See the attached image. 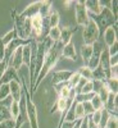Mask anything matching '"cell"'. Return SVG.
I'll use <instances>...</instances> for the list:
<instances>
[{"instance_id":"obj_1","label":"cell","mask_w":118,"mask_h":128,"mask_svg":"<svg viewBox=\"0 0 118 128\" xmlns=\"http://www.w3.org/2000/svg\"><path fill=\"white\" fill-rule=\"evenodd\" d=\"M62 48H63V45L60 44V42H55V44L50 48V50L48 51V54L45 55L42 68H41L39 76H37V78H36V81H35V84H34V94H35V91L37 90V87L40 86V83L42 82V80H44L48 74H49V72L55 67L57 62H58L59 58H60Z\"/></svg>"},{"instance_id":"obj_2","label":"cell","mask_w":118,"mask_h":128,"mask_svg":"<svg viewBox=\"0 0 118 128\" xmlns=\"http://www.w3.org/2000/svg\"><path fill=\"white\" fill-rule=\"evenodd\" d=\"M89 18L95 22L96 27H98V30H99V35L101 37H103V34H104V31L106 28L114 26L118 22V18H115L112 14V12L109 10V6H104L101 9V12L99 14H96V16L95 14H89Z\"/></svg>"},{"instance_id":"obj_3","label":"cell","mask_w":118,"mask_h":128,"mask_svg":"<svg viewBox=\"0 0 118 128\" xmlns=\"http://www.w3.org/2000/svg\"><path fill=\"white\" fill-rule=\"evenodd\" d=\"M23 90L26 95V115H27V120L30 122L31 128H40L39 127V120H37V110H36V105L32 101V98L30 95L28 88H26V84L23 82Z\"/></svg>"},{"instance_id":"obj_4","label":"cell","mask_w":118,"mask_h":128,"mask_svg":"<svg viewBox=\"0 0 118 128\" xmlns=\"http://www.w3.org/2000/svg\"><path fill=\"white\" fill-rule=\"evenodd\" d=\"M82 37H83V44L85 45H92L94 42H96L98 38L100 37L98 27H96L94 20L90 19V18H89V22L83 26Z\"/></svg>"},{"instance_id":"obj_5","label":"cell","mask_w":118,"mask_h":128,"mask_svg":"<svg viewBox=\"0 0 118 128\" xmlns=\"http://www.w3.org/2000/svg\"><path fill=\"white\" fill-rule=\"evenodd\" d=\"M74 17H76V22L78 26H85L89 22V13L85 8L83 2L81 0L74 3Z\"/></svg>"},{"instance_id":"obj_6","label":"cell","mask_w":118,"mask_h":128,"mask_svg":"<svg viewBox=\"0 0 118 128\" xmlns=\"http://www.w3.org/2000/svg\"><path fill=\"white\" fill-rule=\"evenodd\" d=\"M74 70H57L53 73L51 76V84L53 86H58V84H63L67 83L68 80L71 78V76L73 74Z\"/></svg>"},{"instance_id":"obj_7","label":"cell","mask_w":118,"mask_h":128,"mask_svg":"<svg viewBox=\"0 0 118 128\" xmlns=\"http://www.w3.org/2000/svg\"><path fill=\"white\" fill-rule=\"evenodd\" d=\"M101 51H103L101 44H99L98 41L94 42V44H92V55H91V58H90V60H89V63H87V66H86V67H89L91 70L95 69L96 67L99 66V60H100Z\"/></svg>"},{"instance_id":"obj_8","label":"cell","mask_w":118,"mask_h":128,"mask_svg":"<svg viewBox=\"0 0 118 128\" xmlns=\"http://www.w3.org/2000/svg\"><path fill=\"white\" fill-rule=\"evenodd\" d=\"M12 18L14 22V30L18 35V38H23V26L26 22V18H23L19 13H17L16 8H13V10H12Z\"/></svg>"},{"instance_id":"obj_9","label":"cell","mask_w":118,"mask_h":128,"mask_svg":"<svg viewBox=\"0 0 118 128\" xmlns=\"http://www.w3.org/2000/svg\"><path fill=\"white\" fill-rule=\"evenodd\" d=\"M12 81H17V82L22 83V80L19 78L17 70L14 68H12V67H8L5 73L3 74V77L0 78V84H9Z\"/></svg>"},{"instance_id":"obj_10","label":"cell","mask_w":118,"mask_h":128,"mask_svg":"<svg viewBox=\"0 0 118 128\" xmlns=\"http://www.w3.org/2000/svg\"><path fill=\"white\" fill-rule=\"evenodd\" d=\"M85 4V8H86L87 13L89 14H99L101 12V9L105 6V3L103 2H99V0H86L83 2Z\"/></svg>"},{"instance_id":"obj_11","label":"cell","mask_w":118,"mask_h":128,"mask_svg":"<svg viewBox=\"0 0 118 128\" xmlns=\"http://www.w3.org/2000/svg\"><path fill=\"white\" fill-rule=\"evenodd\" d=\"M44 2H35V3H31L22 13H19L23 18H32L37 14H40V9H41V5Z\"/></svg>"},{"instance_id":"obj_12","label":"cell","mask_w":118,"mask_h":128,"mask_svg":"<svg viewBox=\"0 0 118 128\" xmlns=\"http://www.w3.org/2000/svg\"><path fill=\"white\" fill-rule=\"evenodd\" d=\"M13 99L8 96L7 99H4L3 101H0V123L3 120H7V119H10V112H9V106L12 104Z\"/></svg>"},{"instance_id":"obj_13","label":"cell","mask_w":118,"mask_h":128,"mask_svg":"<svg viewBox=\"0 0 118 128\" xmlns=\"http://www.w3.org/2000/svg\"><path fill=\"white\" fill-rule=\"evenodd\" d=\"M103 38L108 48H110L114 42H117V23L109 28H106L103 34Z\"/></svg>"},{"instance_id":"obj_14","label":"cell","mask_w":118,"mask_h":128,"mask_svg":"<svg viewBox=\"0 0 118 128\" xmlns=\"http://www.w3.org/2000/svg\"><path fill=\"white\" fill-rule=\"evenodd\" d=\"M60 56L66 58V59H69V60H73V62H76L77 54H76V49H74V44H73L72 41L68 42L67 45H64V46L62 48Z\"/></svg>"},{"instance_id":"obj_15","label":"cell","mask_w":118,"mask_h":128,"mask_svg":"<svg viewBox=\"0 0 118 128\" xmlns=\"http://www.w3.org/2000/svg\"><path fill=\"white\" fill-rule=\"evenodd\" d=\"M76 30H77L76 27H71V26L60 28V40H59V42L63 46L72 41V36H73L74 32H76Z\"/></svg>"},{"instance_id":"obj_16","label":"cell","mask_w":118,"mask_h":128,"mask_svg":"<svg viewBox=\"0 0 118 128\" xmlns=\"http://www.w3.org/2000/svg\"><path fill=\"white\" fill-rule=\"evenodd\" d=\"M9 91H10V98L13 99V101H19L21 96H22V83L12 81L9 83Z\"/></svg>"},{"instance_id":"obj_17","label":"cell","mask_w":118,"mask_h":128,"mask_svg":"<svg viewBox=\"0 0 118 128\" xmlns=\"http://www.w3.org/2000/svg\"><path fill=\"white\" fill-rule=\"evenodd\" d=\"M91 55H92V45H85L83 44L81 46V56H82V60L85 63V66H87Z\"/></svg>"},{"instance_id":"obj_18","label":"cell","mask_w":118,"mask_h":128,"mask_svg":"<svg viewBox=\"0 0 118 128\" xmlns=\"http://www.w3.org/2000/svg\"><path fill=\"white\" fill-rule=\"evenodd\" d=\"M48 20H49L50 28L59 27V20H60V18H59V14H58L57 10H54V9L50 10V13H49V16H48Z\"/></svg>"},{"instance_id":"obj_19","label":"cell","mask_w":118,"mask_h":128,"mask_svg":"<svg viewBox=\"0 0 118 128\" xmlns=\"http://www.w3.org/2000/svg\"><path fill=\"white\" fill-rule=\"evenodd\" d=\"M48 38L55 44V42H59L60 40V27H54V28H50L49 34H48Z\"/></svg>"},{"instance_id":"obj_20","label":"cell","mask_w":118,"mask_h":128,"mask_svg":"<svg viewBox=\"0 0 118 128\" xmlns=\"http://www.w3.org/2000/svg\"><path fill=\"white\" fill-rule=\"evenodd\" d=\"M105 86H106V88H108L109 92H112L114 95H118V80H114V78L106 80Z\"/></svg>"},{"instance_id":"obj_21","label":"cell","mask_w":118,"mask_h":128,"mask_svg":"<svg viewBox=\"0 0 118 128\" xmlns=\"http://www.w3.org/2000/svg\"><path fill=\"white\" fill-rule=\"evenodd\" d=\"M18 37V35H17V32H16V30L13 28V30H10L8 34H5L3 37H0V40H2V42H3V45L5 46V45H8L10 41H13L14 38H17Z\"/></svg>"},{"instance_id":"obj_22","label":"cell","mask_w":118,"mask_h":128,"mask_svg":"<svg viewBox=\"0 0 118 128\" xmlns=\"http://www.w3.org/2000/svg\"><path fill=\"white\" fill-rule=\"evenodd\" d=\"M78 73H80V76L82 77V78H85L86 81H92V70L89 68V67H81L78 70H77Z\"/></svg>"},{"instance_id":"obj_23","label":"cell","mask_w":118,"mask_h":128,"mask_svg":"<svg viewBox=\"0 0 118 128\" xmlns=\"http://www.w3.org/2000/svg\"><path fill=\"white\" fill-rule=\"evenodd\" d=\"M9 112H10L12 119L16 120L18 114H19V101H12V104H10V106H9Z\"/></svg>"},{"instance_id":"obj_24","label":"cell","mask_w":118,"mask_h":128,"mask_svg":"<svg viewBox=\"0 0 118 128\" xmlns=\"http://www.w3.org/2000/svg\"><path fill=\"white\" fill-rule=\"evenodd\" d=\"M109 116H110V114L103 108V109L100 110V122H99V124H98V128H105L106 122H108V119H109Z\"/></svg>"},{"instance_id":"obj_25","label":"cell","mask_w":118,"mask_h":128,"mask_svg":"<svg viewBox=\"0 0 118 128\" xmlns=\"http://www.w3.org/2000/svg\"><path fill=\"white\" fill-rule=\"evenodd\" d=\"M90 102H91V105H92V108H94L95 112H96V110H101V109L104 108L103 101L100 100L99 96H98V95H95V94H94V96H92V99L90 100Z\"/></svg>"},{"instance_id":"obj_26","label":"cell","mask_w":118,"mask_h":128,"mask_svg":"<svg viewBox=\"0 0 118 128\" xmlns=\"http://www.w3.org/2000/svg\"><path fill=\"white\" fill-rule=\"evenodd\" d=\"M80 78H81L80 73H78V72H73V74L71 76V78H69V80H68V82H67L68 87H69V88H73V90H74V87H76V84L78 83Z\"/></svg>"},{"instance_id":"obj_27","label":"cell","mask_w":118,"mask_h":128,"mask_svg":"<svg viewBox=\"0 0 118 128\" xmlns=\"http://www.w3.org/2000/svg\"><path fill=\"white\" fill-rule=\"evenodd\" d=\"M8 96H10L9 84H0V101H3L4 99H7Z\"/></svg>"},{"instance_id":"obj_28","label":"cell","mask_w":118,"mask_h":128,"mask_svg":"<svg viewBox=\"0 0 118 128\" xmlns=\"http://www.w3.org/2000/svg\"><path fill=\"white\" fill-rule=\"evenodd\" d=\"M74 114H76V119H82L83 116H86L83 113V108H82V104L76 102V106H74Z\"/></svg>"},{"instance_id":"obj_29","label":"cell","mask_w":118,"mask_h":128,"mask_svg":"<svg viewBox=\"0 0 118 128\" xmlns=\"http://www.w3.org/2000/svg\"><path fill=\"white\" fill-rule=\"evenodd\" d=\"M81 104H82V108H83V113H85V115H91V114L95 112L90 101H85V102H81Z\"/></svg>"},{"instance_id":"obj_30","label":"cell","mask_w":118,"mask_h":128,"mask_svg":"<svg viewBox=\"0 0 118 128\" xmlns=\"http://www.w3.org/2000/svg\"><path fill=\"white\" fill-rule=\"evenodd\" d=\"M105 128H118V119H117V116L110 115L109 119H108V122H106Z\"/></svg>"},{"instance_id":"obj_31","label":"cell","mask_w":118,"mask_h":128,"mask_svg":"<svg viewBox=\"0 0 118 128\" xmlns=\"http://www.w3.org/2000/svg\"><path fill=\"white\" fill-rule=\"evenodd\" d=\"M78 94H92V81H87Z\"/></svg>"},{"instance_id":"obj_32","label":"cell","mask_w":118,"mask_h":128,"mask_svg":"<svg viewBox=\"0 0 118 128\" xmlns=\"http://www.w3.org/2000/svg\"><path fill=\"white\" fill-rule=\"evenodd\" d=\"M14 127H16V120H13L12 118L3 120L0 123V128H14Z\"/></svg>"},{"instance_id":"obj_33","label":"cell","mask_w":118,"mask_h":128,"mask_svg":"<svg viewBox=\"0 0 118 128\" xmlns=\"http://www.w3.org/2000/svg\"><path fill=\"white\" fill-rule=\"evenodd\" d=\"M90 119L98 126L99 124V122H100V110H96V112H94L91 115H90Z\"/></svg>"},{"instance_id":"obj_34","label":"cell","mask_w":118,"mask_h":128,"mask_svg":"<svg viewBox=\"0 0 118 128\" xmlns=\"http://www.w3.org/2000/svg\"><path fill=\"white\" fill-rule=\"evenodd\" d=\"M108 52H109L110 56L118 54V42H114V44H113L110 48H108Z\"/></svg>"},{"instance_id":"obj_35","label":"cell","mask_w":118,"mask_h":128,"mask_svg":"<svg viewBox=\"0 0 118 128\" xmlns=\"http://www.w3.org/2000/svg\"><path fill=\"white\" fill-rule=\"evenodd\" d=\"M87 127H89V115L80 119V128H87Z\"/></svg>"},{"instance_id":"obj_36","label":"cell","mask_w":118,"mask_h":128,"mask_svg":"<svg viewBox=\"0 0 118 128\" xmlns=\"http://www.w3.org/2000/svg\"><path fill=\"white\" fill-rule=\"evenodd\" d=\"M109 78L118 80V66L117 67H110V77Z\"/></svg>"},{"instance_id":"obj_37","label":"cell","mask_w":118,"mask_h":128,"mask_svg":"<svg viewBox=\"0 0 118 128\" xmlns=\"http://www.w3.org/2000/svg\"><path fill=\"white\" fill-rule=\"evenodd\" d=\"M4 56H5V46L3 45L2 40H0V63L4 60Z\"/></svg>"},{"instance_id":"obj_38","label":"cell","mask_w":118,"mask_h":128,"mask_svg":"<svg viewBox=\"0 0 118 128\" xmlns=\"http://www.w3.org/2000/svg\"><path fill=\"white\" fill-rule=\"evenodd\" d=\"M109 63H110V67H117L118 66V54L110 56L109 58Z\"/></svg>"},{"instance_id":"obj_39","label":"cell","mask_w":118,"mask_h":128,"mask_svg":"<svg viewBox=\"0 0 118 128\" xmlns=\"http://www.w3.org/2000/svg\"><path fill=\"white\" fill-rule=\"evenodd\" d=\"M7 68H8V64L3 60L2 63H0V78L3 77V74L5 73V70H7Z\"/></svg>"},{"instance_id":"obj_40","label":"cell","mask_w":118,"mask_h":128,"mask_svg":"<svg viewBox=\"0 0 118 128\" xmlns=\"http://www.w3.org/2000/svg\"><path fill=\"white\" fill-rule=\"evenodd\" d=\"M76 122H77V120H76ZM76 122H66V120H64L63 124L60 126V128H73L74 124H76Z\"/></svg>"},{"instance_id":"obj_41","label":"cell","mask_w":118,"mask_h":128,"mask_svg":"<svg viewBox=\"0 0 118 128\" xmlns=\"http://www.w3.org/2000/svg\"><path fill=\"white\" fill-rule=\"evenodd\" d=\"M73 128H80V119L76 122V124H74V127H73Z\"/></svg>"}]
</instances>
